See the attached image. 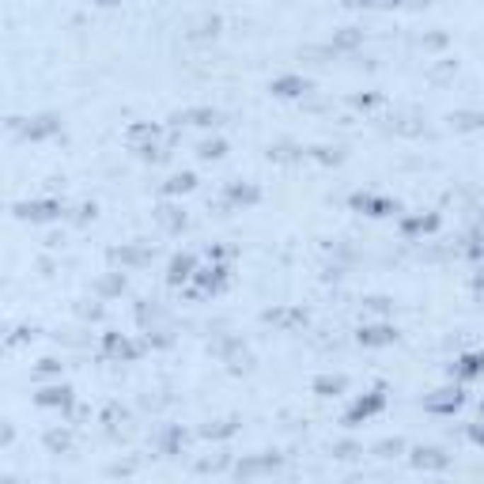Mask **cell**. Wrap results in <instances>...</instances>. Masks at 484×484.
Returning <instances> with one entry per match:
<instances>
[{"label":"cell","mask_w":484,"mask_h":484,"mask_svg":"<svg viewBox=\"0 0 484 484\" xmlns=\"http://www.w3.org/2000/svg\"><path fill=\"white\" fill-rule=\"evenodd\" d=\"M359 340H363V345H390V340H393V329H386V325L363 329V333H359Z\"/></svg>","instance_id":"4"},{"label":"cell","mask_w":484,"mask_h":484,"mask_svg":"<svg viewBox=\"0 0 484 484\" xmlns=\"http://www.w3.org/2000/svg\"><path fill=\"white\" fill-rule=\"evenodd\" d=\"M106 352L110 356H133V348H129L121 337H106Z\"/></svg>","instance_id":"7"},{"label":"cell","mask_w":484,"mask_h":484,"mask_svg":"<svg viewBox=\"0 0 484 484\" xmlns=\"http://www.w3.org/2000/svg\"><path fill=\"white\" fill-rule=\"evenodd\" d=\"M461 405V393H446V398H435L432 409H458Z\"/></svg>","instance_id":"9"},{"label":"cell","mask_w":484,"mask_h":484,"mask_svg":"<svg viewBox=\"0 0 484 484\" xmlns=\"http://www.w3.org/2000/svg\"><path fill=\"white\" fill-rule=\"evenodd\" d=\"M190 269H193V261H190V258L174 261V269H171V280H174V284H178V280H185V277H190Z\"/></svg>","instance_id":"8"},{"label":"cell","mask_w":484,"mask_h":484,"mask_svg":"<svg viewBox=\"0 0 484 484\" xmlns=\"http://www.w3.org/2000/svg\"><path fill=\"white\" fill-rule=\"evenodd\" d=\"M57 212H61V204H53V201H38V204H27L23 208L27 219H53Z\"/></svg>","instance_id":"3"},{"label":"cell","mask_w":484,"mask_h":484,"mask_svg":"<svg viewBox=\"0 0 484 484\" xmlns=\"http://www.w3.org/2000/svg\"><path fill=\"white\" fill-rule=\"evenodd\" d=\"M382 401H386V398H382V390H375L371 398H363V401H356V405H352V413H348V424H356V420H363V416L379 413Z\"/></svg>","instance_id":"1"},{"label":"cell","mask_w":484,"mask_h":484,"mask_svg":"<svg viewBox=\"0 0 484 484\" xmlns=\"http://www.w3.org/2000/svg\"><path fill=\"white\" fill-rule=\"evenodd\" d=\"M473 439H477V443H484V424H480V427H473Z\"/></svg>","instance_id":"10"},{"label":"cell","mask_w":484,"mask_h":484,"mask_svg":"<svg viewBox=\"0 0 484 484\" xmlns=\"http://www.w3.org/2000/svg\"><path fill=\"white\" fill-rule=\"evenodd\" d=\"M98 4H117V0H98Z\"/></svg>","instance_id":"11"},{"label":"cell","mask_w":484,"mask_h":484,"mask_svg":"<svg viewBox=\"0 0 484 484\" xmlns=\"http://www.w3.org/2000/svg\"><path fill=\"white\" fill-rule=\"evenodd\" d=\"M386 4H398V0H386Z\"/></svg>","instance_id":"12"},{"label":"cell","mask_w":484,"mask_h":484,"mask_svg":"<svg viewBox=\"0 0 484 484\" xmlns=\"http://www.w3.org/2000/svg\"><path fill=\"white\" fill-rule=\"evenodd\" d=\"M272 91H277V95H288V98H292V95L306 91V83H303V80H280L277 87H272Z\"/></svg>","instance_id":"6"},{"label":"cell","mask_w":484,"mask_h":484,"mask_svg":"<svg viewBox=\"0 0 484 484\" xmlns=\"http://www.w3.org/2000/svg\"><path fill=\"white\" fill-rule=\"evenodd\" d=\"M480 371H484V352H469V356H461L454 363V375H461V379H477Z\"/></svg>","instance_id":"2"},{"label":"cell","mask_w":484,"mask_h":484,"mask_svg":"<svg viewBox=\"0 0 484 484\" xmlns=\"http://www.w3.org/2000/svg\"><path fill=\"white\" fill-rule=\"evenodd\" d=\"M38 405H69V390L64 386H50L38 393Z\"/></svg>","instance_id":"5"}]
</instances>
